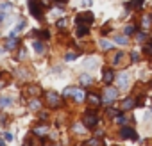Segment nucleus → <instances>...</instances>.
Segmentation results:
<instances>
[{"mask_svg":"<svg viewBox=\"0 0 152 146\" xmlns=\"http://www.w3.org/2000/svg\"><path fill=\"white\" fill-rule=\"evenodd\" d=\"M143 2H145V0H132V4H131V6H132V7H141Z\"/></svg>","mask_w":152,"mask_h":146,"instance_id":"72a5a7b5","label":"nucleus"},{"mask_svg":"<svg viewBox=\"0 0 152 146\" xmlns=\"http://www.w3.org/2000/svg\"><path fill=\"white\" fill-rule=\"evenodd\" d=\"M47 105L52 109H59L63 105V98H59L54 91H50V93H47Z\"/></svg>","mask_w":152,"mask_h":146,"instance_id":"7ed1b4c3","label":"nucleus"},{"mask_svg":"<svg viewBox=\"0 0 152 146\" xmlns=\"http://www.w3.org/2000/svg\"><path fill=\"white\" fill-rule=\"evenodd\" d=\"M73 91H75V87H66V89L63 91V96H64V98H66V96H72Z\"/></svg>","mask_w":152,"mask_h":146,"instance_id":"c85d7f7f","label":"nucleus"},{"mask_svg":"<svg viewBox=\"0 0 152 146\" xmlns=\"http://www.w3.org/2000/svg\"><path fill=\"white\" fill-rule=\"evenodd\" d=\"M120 135L125 137V139H134V141H138V134H136V130L131 128V126H124V128L120 130Z\"/></svg>","mask_w":152,"mask_h":146,"instance_id":"423d86ee","label":"nucleus"},{"mask_svg":"<svg viewBox=\"0 0 152 146\" xmlns=\"http://www.w3.org/2000/svg\"><path fill=\"white\" fill-rule=\"evenodd\" d=\"M136 107V100L134 98H125L124 102H122V111H131V109H134Z\"/></svg>","mask_w":152,"mask_h":146,"instance_id":"6e6552de","label":"nucleus"},{"mask_svg":"<svg viewBox=\"0 0 152 146\" xmlns=\"http://www.w3.org/2000/svg\"><path fill=\"white\" fill-rule=\"evenodd\" d=\"M115 41H116L118 45H127V43H129L127 36H116V38H115Z\"/></svg>","mask_w":152,"mask_h":146,"instance_id":"5701e85b","label":"nucleus"},{"mask_svg":"<svg viewBox=\"0 0 152 146\" xmlns=\"http://www.w3.org/2000/svg\"><path fill=\"white\" fill-rule=\"evenodd\" d=\"M88 102H90V105H91V107H99L102 100H100L97 95H90V96H88Z\"/></svg>","mask_w":152,"mask_h":146,"instance_id":"4468645a","label":"nucleus"},{"mask_svg":"<svg viewBox=\"0 0 152 146\" xmlns=\"http://www.w3.org/2000/svg\"><path fill=\"white\" fill-rule=\"evenodd\" d=\"M64 59H66V61H75V59H77V53H75V52H68V53L64 55Z\"/></svg>","mask_w":152,"mask_h":146,"instance_id":"cd10ccee","label":"nucleus"},{"mask_svg":"<svg viewBox=\"0 0 152 146\" xmlns=\"http://www.w3.org/2000/svg\"><path fill=\"white\" fill-rule=\"evenodd\" d=\"M11 102H13V100H11L9 96H2V98H0V105H2V107H9Z\"/></svg>","mask_w":152,"mask_h":146,"instance_id":"4be33fe9","label":"nucleus"},{"mask_svg":"<svg viewBox=\"0 0 152 146\" xmlns=\"http://www.w3.org/2000/svg\"><path fill=\"white\" fill-rule=\"evenodd\" d=\"M0 146H6V142H4V139H0Z\"/></svg>","mask_w":152,"mask_h":146,"instance_id":"a19ab883","label":"nucleus"},{"mask_svg":"<svg viewBox=\"0 0 152 146\" xmlns=\"http://www.w3.org/2000/svg\"><path fill=\"white\" fill-rule=\"evenodd\" d=\"M136 32H138V27H134V25L125 27V36H131V34H136Z\"/></svg>","mask_w":152,"mask_h":146,"instance_id":"aec40b11","label":"nucleus"},{"mask_svg":"<svg viewBox=\"0 0 152 146\" xmlns=\"http://www.w3.org/2000/svg\"><path fill=\"white\" fill-rule=\"evenodd\" d=\"M16 46H18V39H16V38H9V39L6 41V48H7V50H15Z\"/></svg>","mask_w":152,"mask_h":146,"instance_id":"ddd939ff","label":"nucleus"},{"mask_svg":"<svg viewBox=\"0 0 152 146\" xmlns=\"http://www.w3.org/2000/svg\"><path fill=\"white\" fill-rule=\"evenodd\" d=\"M18 59H25V50H23V48L18 52Z\"/></svg>","mask_w":152,"mask_h":146,"instance_id":"e433bc0d","label":"nucleus"},{"mask_svg":"<svg viewBox=\"0 0 152 146\" xmlns=\"http://www.w3.org/2000/svg\"><path fill=\"white\" fill-rule=\"evenodd\" d=\"M93 20H95V16H93V13H81L77 18H75V23H81V25H91L93 23Z\"/></svg>","mask_w":152,"mask_h":146,"instance_id":"20e7f679","label":"nucleus"},{"mask_svg":"<svg viewBox=\"0 0 152 146\" xmlns=\"http://www.w3.org/2000/svg\"><path fill=\"white\" fill-rule=\"evenodd\" d=\"M72 96H73L75 102H84V100H86V93H84L83 89H79V87H75V91H73Z\"/></svg>","mask_w":152,"mask_h":146,"instance_id":"1a4fd4ad","label":"nucleus"},{"mask_svg":"<svg viewBox=\"0 0 152 146\" xmlns=\"http://www.w3.org/2000/svg\"><path fill=\"white\" fill-rule=\"evenodd\" d=\"M84 146H102V141H100V139H97V137H93V139L86 141V142H84Z\"/></svg>","mask_w":152,"mask_h":146,"instance_id":"f3484780","label":"nucleus"},{"mask_svg":"<svg viewBox=\"0 0 152 146\" xmlns=\"http://www.w3.org/2000/svg\"><path fill=\"white\" fill-rule=\"evenodd\" d=\"M116 123L124 125V123H125V116H124V114H118V116H116Z\"/></svg>","mask_w":152,"mask_h":146,"instance_id":"c9c22d12","label":"nucleus"},{"mask_svg":"<svg viewBox=\"0 0 152 146\" xmlns=\"http://www.w3.org/2000/svg\"><path fill=\"white\" fill-rule=\"evenodd\" d=\"M4 139H6V141H11V139H13V134L6 132V134H4Z\"/></svg>","mask_w":152,"mask_h":146,"instance_id":"4c0bfd02","label":"nucleus"},{"mask_svg":"<svg viewBox=\"0 0 152 146\" xmlns=\"http://www.w3.org/2000/svg\"><path fill=\"white\" fill-rule=\"evenodd\" d=\"M131 61H132V62H138V61H140V53H138L136 50L131 53Z\"/></svg>","mask_w":152,"mask_h":146,"instance_id":"473e14b6","label":"nucleus"},{"mask_svg":"<svg viewBox=\"0 0 152 146\" xmlns=\"http://www.w3.org/2000/svg\"><path fill=\"white\" fill-rule=\"evenodd\" d=\"M56 2H57V4H66L68 0H56Z\"/></svg>","mask_w":152,"mask_h":146,"instance_id":"ea45409f","label":"nucleus"},{"mask_svg":"<svg viewBox=\"0 0 152 146\" xmlns=\"http://www.w3.org/2000/svg\"><path fill=\"white\" fill-rule=\"evenodd\" d=\"M129 80H131V77L127 75V73H122V75L118 77V87L120 89H127L129 87Z\"/></svg>","mask_w":152,"mask_h":146,"instance_id":"0eeeda50","label":"nucleus"},{"mask_svg":"<svg viewBox=\"0 0 152 146\" xmlns=\"http://www.w3.org/2000/svg\"><path fill=\"white\" fill-rule=\"evenodd\" d=\"M143 53L145 55H152V45H145L143 46Z\"/></svg>","mask_w":152,"mask_h":146,"instance_id":"7c9ffc66","label":"nucleus"},{"mask_svg":"<svg viewBox=\"0 0 152 146\" xmlns=\"http://www.w3.org/2000/svg\"><path fill=\"white\" fill-rule=\"evenodd\" d=\"M34 34H36L38 38H41V39H48V38H50V32H48V30H41V32H34Z\"/></svg>","mask_w":152,"mask_h":146,"instance_id":"393cba45","label":"nucleus"},{"mask_svg":"<svg viewBox=\"0 0 152 146\" xmlns=\"http://www.w3.org/2000/svg\"><path fill=\"white\" fill-rule=\"evenodd\" d=\"M93 0H83V6H91Z\"/></svg>","mask_w":152,"mask_h":146,"instance_id":"58836bf2","label":"nucleus"},{"mask_svg":"<svg viewBox=\"0 0 152 146\" xmlns=\"http://www.w3.org/2000/svg\"><path fill=\"white\" fill-rule=\"evenodd\" d=\"M32 46H34V50H36L38 53H43V50H45V48H43V45H41L39 41H34V45H32Z\"/></svg>","mask_w":152,"mask_h":146,"instance_id":"bb28decb","label":"nucleus"},{"mask_svg":"<svg viewBox=\"0 0 152 146\" xmlns=\"http://www.w3.org/2000/svg\"><path fill=\"white\" fill-rule=\"evenodd\" d=\"M9 9H11L9 2H2V4H0V11H9Z\"/></svg>","mask_w":152,"mask_h":146,"instance_id":"2f4dec72","label":"nucleus"},{"mask_svg":"<svg viewBox=\"0 0 152 146\" xmlns=\"http://www.w3.org/2000/svg\"><path fill=\"white\" fill-rule=\"evenodd\" d=\"M47 132H48V126H45V125H39L34 128V134H38V135H45Z\"/></svg>","mask_w":152,"mask_h":146,"instance_id":"dca6fc26","label":"nucleus"},{"mask_svg":"<svg viewBox=\"0 0 152 146\" xmlns=\"http://www.w3.org/2000/svg\"><path fill=\"white\" fill-rule=\"evenodd\" d=\"M29 107H31L32 111H38V109L41 107V102H39V100H31V103H29Z\"/></svg>","mask_w":152,"mask_h":146,"instance_id":"b1692460","label":"nucleus"},{"mask_svg":"<svg viewBox=\"0 0 152 146\" xmlns=\"http://www.w3.org/2000/svg\"><path fill=\"white\" fill-rule=\"evenodd\" d=\"M56 25H57V29H59V30H66V20H63V18H61V20H57V23H56Z\"/></svg>","mask_w":152,"mask_h":146,"instance_id":"a878e982","label":"nucleus"},{"mask_svg":"<svg viewBox=\"0 0 152 146\" xmlns=\"http://www.w3.org/2000/svg\"><path fill=\"white\" fill-rule=\"evenodd\" d=\"M88 32H90V25H77V36L79 38H83V36H88Z\"/></svg>","mask_w":152,"mask_h":146,"instance_id":"9b49d317","label":"nucleus"},{"mask_svg":"<svg viewBox=\"0 0 152 146\" xmlns=\"http://www.w3.org/2000/svg\"><path fill=\"white\" fill-rule=\"evenodd\" d=\"M141 27H143L145 30H148V27H150V14H145V16H143V20H141Z\"/></svg>","mask_w":152,"mask_h":146,"instance_id":"a211bd4d","label":"nucleus"},{"mask_svg":"<svg viewBox=\"0 0 152 146\" xmlns=\"http://www.w3.org/2000/svg\"><path fill=\"white\" fill-rule=\"evenodd\" d=\"M41 0H29V9H31V14L34 18H41L43 16V7H41Z\"/></svg>","mask_w":152,"mask_h":146,"instance_id":"f03ea898","label":"nucleus"},{"mask_svg":"<svg viewBox=\"0 0 152 146\" xmlns=\"http://www.w3.org/2000/svg\"><path fill=\"white\" fill-rule=\"evenodd\" d=\"M102 96H104L102 100H104L106 103H111V102H113V100H115V98L118 96V91H116L115 87H111V86H107V87L104 89V95H102Z\"/></svg>","mask_w":152,"mask_h":146,"instance_id":"39448f33","label":"nucleus"},{"mask_svg":"<svg viewBox=\"0 0 152 146\" xmlns=\"http://www.w3.org/2000/svg\"><path fill=\"white\" fill-rule=\"evenodd\" d=\"M79 82H81L84 87H88V86H91V84H93V79H91L90 75H81V77H79Z\"/></svg>","mask_w":152,"mask_h":146,"instance_id":"f8f14e48","label":"nucleus"},{"mask_svg":"<svg viewBox=\"0 0 152 146\" xmlns=\"http://www.w3.org/2000/svg\"><path fill=\"white\" fill-rule=\"evenodd\" d=\"M100 46H102V50H111V48H113V43L107 41V39H102V41H100Z\"/></svg>","mask_w":152,"mask_h":146,"instance_id":"412c9836","label":"nucleus"},{"mask_svg":"<svg viewBox=\"0 0 152 146\" xmlns=\"http://www.w3.org/2000/svg\"><path fill=\"white\" fill-rule=\"evenodd\" d=\"M83 123L86 128H95V125L99 123V118H97V112L95 111H86L84 118H83Z\"/></svg>","mask_w":152,"mask_h":146,"instance_id":"f257e3e1","label":"nucleus"},{"mask_svg":"<svg viewBox=\"0 0 152 146\" xmlns=\"http://www.w3.org/2000/svg\"><path fill=\"white\" fill-rule=\"evenodd\" d=\"M106 112H107V116H115V118L118 116V111H116V109H111V107H109Z\"/></svg>","mask_w":152,"mask_h":146,"instance_id":"f704fd0d","label":"nucleus"},{"mask_svg":"<svg viewBox=\"0 0 152 146\" xmlns=\"http://www.w3.org/2000/svg\"><path fill=\"white\" fill-rule=\"evenodd\" d=\"M102 80H104L106 84H111V82L115 80V73H113V69H104V73H102Z\"/></svg>","mask_w":152,"mask_h":146,"instance_id":"9d476101","label":"nucleus"},{"mask_svg":"<svg viewBox=\"0 0 152 146\" xmlns=\"http://www.w3.org/2000/svg\"><path fill=\"white\" fill-rule=\"evenodd\" d=\"M23 27H25V22H23V20H22V22H18V23H16V27L13 29V32H11V36L15 38L16 34H20V32L23 30Z\"/></svg>","mask_w":152,"mask_h":146,"instance_id":"2eb2a0df","label":"nucleus"},{"mask_svg":"<svg viewBox=\"0 0 152 146\" xmlns=\"http://www.w3.org/2000/svg\"><path fill=\"white\" fill-rule=\"evenodd\" d=\"M27 93L36 96V95H39V93H41V89H39L38 86H29V87H27Z\"/></svg>","mask_w":152,"mask_h":146,"instance_id":"6ab92c4d","label":"nucleus"},{"mask_svg":"<svg viewBox=\"0 0 152 146\" xmlns=\"http://www.w3.org/2000/svg\"><path fill=\"white\" fill-rule=\"evenodd\" d=\"M122 57H124V53H122V52H118V53H115V57H113V62H115V64H118V62L122 61Z\"/></svg>","mask_w":152,"mask_h":146,"instance_id":"c756f323","label":"nucleus"}]
</instances>
